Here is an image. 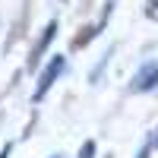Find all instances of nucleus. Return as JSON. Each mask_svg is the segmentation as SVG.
<instances>
[{
	"label": "nucleus",
	"instance_id": "nucleus-1",
	"mask_svg": "<svg viewBox=\"0 0 158 158\" xmlns=\"http://www.w3.org/2000/svg\"><path fill=\"white\" fill-rule=\"evenodd\" d=\"M67 73V57H60V54H54L44 67H41V73H38V85H35V92H32V101L35 104H41L44 101V95L51 89H54V82Z\"/></svg>",
	"mask_w": 158,
	"mask_h": 158
},
{
	"label": "nucleus",
	"instance_id": "nucleus-2",
	"mask_svg": "<svg viewBox=\"0 0 158 158\" xmlns=\"http://www.w3.org/2000/svg\"><path fill=\"white\" fill-rule=\"evenodd\" d=\"M57 29H60V22H57V19H48V25L41 29V35L35 38V44H32V51H29V60H25V70H29V73H35L38 67H41V60H44V54H48L51 41H54Z\"/></svg>",
	"mask_w": 158,
	"mask_h": 158
},
{
	"label": "nucleus",
	"instance_id": "nucleus-3",
	"mask_svg": "<svg viewBox=\"0 0 158 158\" xmlns=\"http://www.w3.org/2000/svg\"><path fill=\"white\" fill-rule=\"evenodd\" d=\"M114 16V0H108V3H104V10H101V16L92 22V25H82V29H79V35L73 38V48L79 51V48H89L92 41H95V38L108 29V19Z\"/></svg>",
	"mask_w": 158,
	"mask_h": 158
},
{
	"label": "nucleus",
	"instance_id": "nucleus-4",
	"mask_svg": "<svg viewBox=\"0 0 158 158\" xmlns=\"http://www.w3.org/2000/svg\"><path fill=\"white\" fill-rule=\"evenodd\" d=\"M158 89V63H146L130 82V92H152Z\"/></svg>",
	"mask_w": 158,
	"mask_h": 158
},
{
	"label": "nucleus",
	"instance_id": "nucleus-5",
	"mask_svg": "<svg viewBox=\"0 0 158 158\" xmlns=\"http://www.w3.org/2000/svg\"><path fill=\"white\" fill-rule=\"evenodd\" d=\"M79 158H95V142H92V139H85V142H82V149H79Z\"/></svg>",
	"mask_w": 158,
	"mask_h": 158
},
{
	"label": "nucleus",
	"instance_id": "nucleus-6",
	"mask_svg": "<svg viewBox=\"0 0 158 158\" xmlns=\"http://www.w3.org/2000/svg\"><path fill=\"white\" fill-rule=\"evenodd\" d=\"M152 149H155V146H152V139H149L146 146H142V149L136 152V158H152Z\"/></svg>",
	"mask_w": 158,
	"mask_h": 158
},
{
	"label": "nucleus",
	"instance_id": "nucleus-7",
	"mask_svg": "<svg viewBox=\"0 0 158 158\" xmlns=\"http://www.w3.org/2000/svg\"><path fill=\"white\" fill-rule=\"evenodd\" d=\"M10 155H13V142H6V146L0 149V158H10Z\"/></svg>",
	"mask_w": 158,
	"mask_h": 158
},
{
	"label": "nucleus",
	"instance_id": "nucleus-8",
	"mask_svg": "<svg viewBox=\"0 0 158 158\" xmlns=\"http://www.w3.org/2000/svg\"><path fill=\"white\" fill-rule=\"evenodd\" d=\"M152 146H158V130H155V136H152Z\"/></svg>",
	"mask_w": 158,
	"mask_h": 158
},
{
	"label": "nucleus",
	"instance_id": "nucleus-9",
	"mask_svg": "<svg viewBox=\"0 0 158 158\" xmlns=\"http://www.w3.org/2000/svg\"><path fill=\"white\" fill-rule=\"evenodd\" d=\"M51 158H63V155H60V152H57V155H51Z\"/></svg>",
	"mask_w": 158,
	"mask_h": 158
}]
</instances>
